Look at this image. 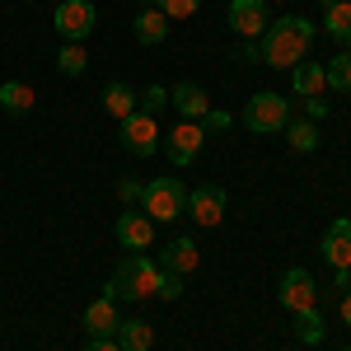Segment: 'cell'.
Returning a JSON list of instances; mask_svg holds the SVG:
<instances>
[{
    "mask_svg": "<svg viewBox=\"0 0 351 351\" xmlns=\"http://www.w3.org/2000/svg\"><path fill=\"white\" fill-rule=\"evenodd\" d=\"M188 216L197 220V225H220L225 220V188H216V183H202V188L188 192Z\"/></svg>",
    "mask_w": 351,
    "mask_h": 351,
    "instance_id": "obj_11",
    "label": "cell"
},
{
    "mask_svg": "<svg viewBox=\"0 0 351 351\" xmlns=\"http://www.w3.org/2000/svg\"><path fill=\"white\" fill-rule=\"evenodd\" d=\"M304 117H309V122H319V117H328L324 94H319V99H304Z\"/></svg>",
    "mask_w": 351,
    "mask_h": 351,
    "instance_id": "obj_30",
    "label": "cell"
},
{
    "mask_svg": "<svg viewBox=\"0 0 351 351\" xmlns=\"http://www.w3.org/2000/svg\"><path fill=\"white\" fill-rule=\"evenodd\" d=\"M155 5H160L169 19H188V14H197V10H202V0H155Z\"/></svg>",
    "mask_w": 351,
    "mask_h": 351,
    "instance_id": "obj_26",
    "label": "cell"
},
{
    "mask_svg": "<svg viewBox=\"0 0 351 351\" xmlns=\"http://www.w3.org/2000/svg\"><path fill=\"white\" fill-rule=\"evenodd\" d=\"M319 253H324V263H328L332 271H351V220H347V216H337V220L324 230Z\"/></svg>",
    "mask_w": 351,
    "mask_h": 351,
    "instance_id": "obj_9",
    "label": "cell"
},
{
    "mask_svg": "<svg viewBox=\"0 0 351 351\" xmlns=\"http://www.w3.org/2000/svg\"><path fill=\"white\" fill-rule=\"evenodd\" d=\"M169 108L183 112V122H202V117L211 112V99H206V89L197 80H178L169 89Z\"/></svg>",
    "mask_w": 351,
    "mask_h": 351,
    "instance_id": "obj_13",
    "label": "cell"
},
{
    "mask_svg": "<svg viewBox=\"0 0 351 351\" xmlns=\"http://www.w3.org/2000/svg\"><path fill=\"white\" fill-rule=\"evenodd\" d=\"M117 347L122 351H150L155 347V328L145 319H122L117 324Z\"/></svg>",
    "mask_w": 351,
    "mask_h": 351,
    "instance_id": "obj_18",
    "label": "cell"
},
{
    "mask_svg": "<svg viewBox=\"0 0 351 351\" xmlns=\"http://www.w3.org/2000/svg\"><path fill=\"white\" fill-rule=\"evenodd\" d=\"M117 324H122V314H117V300H108V295L84 309V332L89 337H117Z\"/></svg>",
    "mask_w": 351,
    "mask_h": 351,
    "instance_id": "obj_14",
    "label": "cell"
},
{
    "mask_svg": "<svg viewBox=\"0 0 351 351\" xmlns=\"http://www.w3.org/2000/svg\"><path fill=\"white\" fill-rule=\"evenodd\" d=\"M84 66H89L84 43H66V47H61V56H56V71H61V75H84Z\"/></svg>",
    "mask_w": 351,
    "mask_h": 351,
    "instance_id": "obj_25",
    "label": "cell"
},
{
    "mask_svg": "<svg viewBox=\"0 0 351 351\" xmlns=\"http://www.w3.org/2000/svg\"><path fill=\"white\" fill-rule=\"evenodd\" d=\"M286 141H291V150L300 155H309V150H319V122H309V117H300V122H286Z\"/></svg>",
    "mask_w": 351,
    "mask_h": 351,
    "instance_id": "obj_22",
    "label": "cell"
},
{
    "mask_svg": "<svg viewBox=\"0 0 351 351\" xmlns=\"http://www.w3.org/2000/svg\"><path fill=\"white\" fill-rule=\"evenodd\" d=\"M324 84H328V89H337V94H351V52H337L324 66Z\"/></svg>",
    "mask_w": 351,
    "mask_h": 351,
    "instance_id": "obj_23",
    "label": "cell"
},
{
    "mask_svg": "<svg viewBox=\"0 0 351 351\" xmlns=\"http://www.w3.org/2000/svg\"><path fill=\"white\" fill-rule=\"evenodd\" d=\"M267 24V0H230V28L239 38H263Z\"/></svg>",
    "mask_w": 351,
    "mask_h": 351,
    "instance_id": "obj_12",
    "label": "cell"
},
{
    "mask_svg": "<svg viewBox=\"0 0 351 351\" xmlns=\"http://www.w3.org/2000/svg\"><path fill=\"white\" fill-rule=\"evenodd\" d=\"M202 263V248L192 239H173L169 248H164V258H160V271H173V276H188L192 267Z\"/></svg>",
    "mask_w": 351,
    "mask_h": 351,
    "instance_id": "obj_17",
    "label": "cell"
},
{
    "mask_svg": "<svg viewBox=\"0 0 351 351\" xmlns=\"http://www.w3.org/2000/svg\"><path fill=\"white\" fill-rule=\"evenodd\" d=\"M337 314H342V324L351 328V291H347V295H342V304H337Z\"/></svg>",
    "mask_w": 351,
    "mask_h": 351,
    "instance_id": "obj_34",
    "label": "cell"
},
{
    "mask_svg": "<svg viewBox=\"0 0 351 351\" xmlns=\"http://www.w3.org/2000/svg\"><path fill=\"white\" fill-rule=\"evenodd\" d=\"M33 104H38L33 84H24V80H0V108H5V112L24 117V112L33 108Z\"/></svg>",
    "mask_w": 351,
    "mask_h": 351,
    "instance_id": "obj_20",
    "label": "cell"
},
{
    "mask_svg": "<svg viewBox=\"0 0 351 351\" xmlns=\"http://www.w3.org/2000/svg\"><path fill=\"white\" fill-rule=\"evenodd\" d=\"M291 89H295L300 99H319L328 84H324V66L319 61H300L295 71H291Z\"/></svg>",
    "mask_w": 351,
    "mask_h": 351,
    "instance_id": "obj_19",
    "label": "cell"
},
{
    "mask_svg": "<svg viewBox=\"0 0 351 351\" xmlns=\"http://www.w3.org/2000/svg\"><path fill=\"white\" fill-rule=\"evenodd\" d=\"M351 286V271H332V291H347Z\"/></svg>",
    "mask_w": 351,
    "mask_h": 351,
    "instance_id": "obj_33",
    "label": "cell"
},
{
    "mask_svg": "<svg viewBox=\"0 0 351 351\" xmlns=\"http://www.w3.org/2000/svg\"><path fill=\"white\" fill-rule=\"evenodd\" d=\"M145 5H155V0H141V10H145Z\"/></svg>",
    "mask_w": 351,
    "mask_h": 351,
    "instance_id": "obj_35",
    "label": "cell"
},
{
    "mask_svg": "<svg viewBox=\"0 0 351 351\" xmlns=\"http://www.w3.org/2000/svg\"><path fill=\"white\" fill-rule=\"evenodd\" d=\"M324 28L342 52H351V0H324Z\"/></svg>",
    "mask_w": 351,
    "mask_h": 351,
    "instance_id": "obj_16",
    "label": "cell"
},
{
    "mask_svg": "<svg viewBox=\"0 0 351 351\" xmlns=\"http://www.w3.org/2000/svg\"><path fill=\"white\" fill-rule=\"evenodd\" d=\"M84 351H122V347H117V337H89Z\"/></svg>",
    "mask_w": 351,
    "mask_h": 351,
    "instance_id": "obj_32",
    "label": "cell"
},
{
    "mask_svg": "<svg viewBox=\"0 0 351 351\" xmlns=\"http://www.w3.org/2000/svg\"><path fill=\"white\" fill-rule=\"evenodd\" d=\"M112 234L122 248H132V253H145L150 243H155V220L145 216V211H122L117 225H112Z\"/></svg>",
    "mask_w": 351,
    "mask_h": 351,
    "instance_id": "obj_10",
    "label": "cell"
},
{
    "mask_svg": "<svg viewBox=\"0 0 351 351\" xmlns=\"http://www.w3.org/2000/svg\"><path fill=\"white\" fill-rule=\"evenodd\" d=\"M169 24H173V19H169V14H164L160 5H145V10H141V14H136V43H145V47H160L164 38H169Z\"/></svg>",
    "mask_w": 351,
    "mask_h": 351,
    "instance_id": "obj_15",
    "label": "cell"
},
{
    "mask_svg": "<svg viewBox=\"0 0 351 351\" xmlns=\"http://www.w3.org/2000/svg\"><path fill=\"white\" fill-rule=\"evenodd\" d=\"M117 197H122L127 206H132V202H141V183H132V178H122V183H117Z\"/></svg>",
    "mask_w": 351,
    "mask_h": 351,
    "instance_id": "obj_31",
    "label": "cell"
},
{
    "mask_svg": "<svg viewBox=\"0 0 351 351\" xmlns=\"http://www.w3.org/2000/svg\"><path fill=\"white\" fill-rule=\"evenodd\" d=\"M56 33L66 38V43H84L89 33H94V24H99V10L89 5V0H61L52 14Z\"/></svg>",
    "mask_w": 351,
    "mask_h": 351,
    "instance_id": "obj_5",
    "label": "cell"
},
{
    "mask_svg": "<svg viewBox=\"0 0 351 351\" xmlns=\"http://www.w3.org/2000/svg\"><path fill=\"white\" fill-rule=\"evenodd\" d=\"M141 211L155 220H178L188 211V188L178 183V178H150L145 188H141Z\"/></svg>",
    "mask_w": 351,
    "mask_h": 351,
    "instance_id": "obj_3",
    "label": "cell"
},
{
    "mask_svg": "<svg viewBox=\"0 0 351 351\" xmlns=\"http://www.w3.org/2000/svg\"><path fill=\"white\" fill-rule=\"evenodd\" d=\"M295 337L304 347H319V342H324V314H319V309H300L295 314Z\"/></svg>",
    "mask_w": 351,
    "mask_h": 351,
    "instance_id": "obj_24",
    "label": "cell"
},
{
    "mask_svg": "<svg viewBox=\"0 0 351 351\" xmlns=\"http://www.w3.org/2000/svg\"><path fill=\"white\" fill-rule=\"evenodd\" d=\"M276 300H281L291 314H300V309H319V286H314L309 267H291L286 271L281 286H276Z\"/></svg>",
    "mask_w": 351,
    "mask_h": 351,
    "instance_id": "obj_7",
    "label": "cell"
},
{
    "mask_svg": "<svg viewBox=\"0 0 351 351\" xmlns=\"http://www.w3.org/2000/svg\"><path fill=\"white\" fill-rule=\"evenodd\" d=\"M160 108H169V89H164V84H150V89L141 94V112H160Z\"/></svg>",
    "mask_w": 351,
    "mask_h": 351,
    "instance_id": "obj_27",
    "label": "cell"
},
{
    "mask_svg": "<svg viewBox=\"0 0 351 351\" xmlns=\"http://www.w3.org/2000/svg\"><path fill=\"white\" fill-rule=\"evenodd\" d=\"M202 127H206V136H220V132H230V112L211 108L206 117H202Z\"/></svg>",
    "mask_w": 351,
    "mask_h": 351,
    "instance_id": "obj_28",
    "label": "cell"
},
{
    "mask_svg": "<svg viewBox=\"0 0 351 351\" xmlns=\"http://www.w3.org/2000/svg\"><path fill=\"white\" fill-rule=\"evenodd\" d=\"M309 43H314V24L300 19V14H281V19L267 24V33H263L253 47H258V61H263V66L295 71L300 61H309Z\"/></svg>",
    "mask_w": 351,
    "mask_h": 351,
    "instance_id": "obj_1",
    "label": "cell"
},
{
    "mask_svg": "<svg viewBox=\"0 0 351 351\" xmlns=\"http://www.w3.org/2000/svg\"><path fill=\"white\" fill-rule=\"evenodd\" d=\"M117 127H122V145H127L132 155L150 160V155L160 150V122H155V112H141V108H136L132 117H122Z\"/></svg>",
    "mask_w": 351,
    "mask_h": 351,
    "instance_id": "obj_6",
    "label": "cell"
},
{
    "mask_svg": "<svg viewBox=\"0 0 351 351\" xmlns=\"http://www.w3.org/2000/svg\"><path fill=\"white\" fill-rule=\"evenodd\" d=\"M178 295H183V276L164 271V281H160V300H178Z\"/></svg>",
    "mask_w": 351,
    "mask_h": 351,
    "instance_id": "obj_29",
    "label": "cell"
},
{
    "mask_svg": "<svg viewBox=\"0 0 351 351\" xmlns=\"http://www.w3.org/2000/svg\"><path fill=\"white\" fill-rule=\"evenodd\" d=\"M160 281H164L160 263H150V258H141V253H127V258L112 267L104 291H108V300H150V295H160Z\"/></svg>",
    "mask_w": 351,
    "mask_h": 351,
    "instance_id": "obj_2",
    "label": "cell"
},
{
    "mask_svg": "<svg viewBox=\"0 0 351 351\" xmlns=\"http://www.w3.org/2000/svg\"><path fill=\"white\" fill-rule=\"evenodd\" d=\"M206 141H211V136H206L202 122H178V127L169 132V164H173V169H188V164L202 155Z\"/></svg>",
    "mask_w": 351,
    "mask_h": 351,
    "instance_id": "obj_8",
    "label": "cell"
},
{
    "mask_svg": "<svg viewBox=\"0 0 351 351\" xmlns=\"http://www.w3.org/2000/svg\"><path fill=\"white\" fill-rule=\"evenodd\" d=\"M136 104H141V99H136V89H132V84L112 80L108 89H104V108H108V117H117V122H122V117H132Z\"/></svg>",
    "mask_w": 351,
    "mask_h": 351,
    "instance_id": "obj_21",
    "label": "cell"
},
{
    "mask_svg": "<svg viewBox=\"0 0 351 351\" xmlns=\"http://www.w3.org/2000/svg\"><path fill=\"white\" fill-rule=\"evenodd\" d=\"M286 122H291V104L281 99V94H253L248 104H243V127L253 136H271V132H286Z\"/></svg>",
    "mask_w": 351,
    "mask_h": 351,
    "instance_id": "obj_4",
    "label": "cell"
}]
</instances>
